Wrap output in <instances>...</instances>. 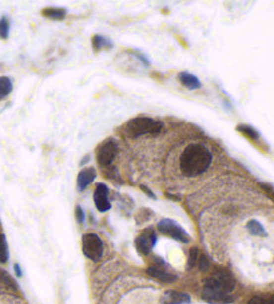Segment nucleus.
<instances>
[{
	"label": "nucleus",
	"mask_w": 274,
	"mask_h": 304,
	"mask_svg": "<svg viewBox=\"0 0 274 304\" xmlns=\"http://www.w3.org/2000/svg\"><path fill=\"white\" fill-rule=\"evenodd\" d=\"M0 282L3 283L5 287H8L9 290H12V291L19 290L18 284H16V282H15L12 277H11V275H9L7 271H4V269H1V268H0Z\"/></svg>",
	"instance_id": "obj_16"
},
{
	"label": "nucleus",
	"mask_w": 274,
	"mask_h": 304,
	"mask_svg": "<svg viewBox=\"0 0 274 304\" xmlns=\"http://www.w3.org/2000/svg\"><path fill=\"white\" fill-rule=\"evenodd\" d=\"M42 14L45 18L54 19V20H62L67 15V11L64 8H54V7H49L42 11Z\"/></svg>",
	"instance_id": "obj_13"
},
{
	"label": "nucleus",
	"mask_w": 274,
	"mask_h": 304,
	"mask_svg": "<svg viewBox=\"0 0 274 304\" xmlns=\"http://www.w3.org/2000/svg\"><path fill=\"white\" fill-rule=\"evenodd\" d=\"M162 122L155 121L149 117H137L126 125L127 134L133 137H139L143 134H157L162 130Z\"/></svg>",
	"instance_id": "obj_3"
},
{
	"label": "nucleus",
	"mask_w": 274,
	"mask_h": 304,
	"mask_svg": "<svg viewBox=\"0 0 274 304\" xmlns=\"http://www.w3.org/2000/svg\"><path fill=\"white\" fill-rule=\"evenodd\" d=\"M190 302V295L179 291H166L161 298L162 304H189Z\"/></svg>",
	"instance_id": "obj_9"
},
{
	"label": "nucleus",
	"mask_w": 274,
	"mask_h": 304,
	"mask_svg": "<svg viewBox=\"0 0 274 304\" xmlns=\"http://www.w3.org/2000/svg\"><path fill=\"white\" fill-rule=\"evenodd\" d=\"M212 153L202 143H190L182 152L179 158L181 172L187 177L205 173L212 164Z\"/></svg>",
	"instance_id": "obj_2"
},
{
	"label": "nucleus",
	"mask_w": 274,
	"mask_h": 304,
	"mask_svg": "<svg viewBox=\"0 0 274 304\" xmlns=\"http://www.w3.org/2000/svg\"><path fill=\"white\" fill-rule=\"evenodd\" d=\"M142 190H143V192L146 193L147 196H150V197H151V198H155V196H154V193L151 192L150 189H147V188H146V186H142Z\"/></svg>",
	"instance_id": "obj_27"
},
{
	"label": "nucleus",
	"mask_w": 274,
	"mask_h": 304,
	"mask_svg": "<svg viewBox=\"0 0 274 304\" xmlns=\"http://www.w3.org/2000/svg\"><path fill=\"white\" fill-rule=\"evenodd\" d=\"M198 257H199L198 248H197V246H193L190 249V252H189V259H187V265H186V268L187 269L194 268L195 264L198 261Z\"/></svg>",
	"instance_id": "obj_20"
},
{
	"label": "nucleus",
	"mask_w": 274,
	"mask_h": 304,
	"mask_svg": "<svg viewBox=\"0 0 274 304\" xmlns=\"http://www.w3.org/2000/svg\"><path fill=\"white\" fill-rule=\"evenodd\" d=\"M197 264H198L199 269H201L202 272H206V271H209V268H210V261H209V259L205 255H199Z\"/></svg>",
	"instance_id": "obj_22"
},
{
	"label": "nucleus",
	"mask_w": 274,
	"mask_h": 304,
	"mask_svg": "<svg viewBox=\"0 0 274 304\" xmlns=\"http://www.w3.org/2000/svg\"><path fill=\"white\" fill-rule=\"evenodd\" d=\"M82 250L87 259L99 261L103 256V242L95 233H84L82 236Z\"/></svg>",
	"instance_id": "obj_4"
},
{
	"label": "nucleus",
	"mask_w": 274,
	"mask_h": 304,
	"mask_svg": "<svg viewBox=\"0 0 274 304\" xmlns=\"http://www.w3.org/2000/svg\"><path fill=\"white\" fill-rule=\"evenodd\" d=\"M147 273L154 279H158L164 283H172L177 280V275L167 271V267H160V265H150L147 268Z\"/></svg>",
	"instance_id": "obj_10"
},
{
	"label": "nucleus",
	"mask_w": 274,
	"mask_h": 304,
	"mask_svg": "<svg viewBox=\"0 0 274 304\" xmlns=\"http://www.w3.org/2000/svg\"><path fill=\"white\" fill-rule=\"evenodd\" d=\"M248 304H268V302H266V298H264V296L256 295L249 299Z\"/></svg>",
	"instance_id": "obj_23"
},
{
	"label": "nucleus",
	"mask_w": 274,
	"mask_h": 304,
	"mask_svg": "<svg viewBox=\"0 0 274 304\" xmlns=\"http://www.w3.org/2000/svg\"><path fill=\"white\" fill-rule=\"evenodd\" d=\"M95 176H97V172H95V169L91 168V166L80 170L79 175H78V180H76L78 190L82 192V190H84L89 185H91V183L94 182V180H95Z\"/></svg>",
	"instance_id": "obj_11"
},
{
	"label": "nucleus",
	"mask_w": 274,
	"mask_h": 304,
	"mask_svg": "<svg viewBox=\"0 0 274 304\" xmlns=\"http://www.w3.org/2000/svg\"><path fill=\"white\" fill-rule=\"evenodd\" d=\"M93 47L95 50H101V49H111L112 47V42L110 39H107L105 36L101 35H95L93 36Z\"/></svg>",
	"instance_id": "obj_17"
},
{
	"label": "nucleus",
	"mask_w": 274,
	"mask_h": 304,
	"mask_svg": "<svg viewBox=\"0 0 274 304\" xmlns=\"http://www.w3.org/2000/svg\"><path fill=\"white\" fill-rule=\"evenodd\" d=\"M13 268H15V273H16V276H22L23 275V272H22V268H20V265H19V264H15V265H13Z\"/></svg>",
	"instance_id": "obj_26"
},
{
	"label": "nucleus",
	"mask_w": 274,
	"mask_h": 304,
	"mask_svg": "<svg viewBox=\"0 0 274 304\" xmlns=\"http://www.w3.org/2000/svg\"><path fill=\"white\" fill-rule=\"evenodd\" d=\"M13 89L12 81L8 76H0V101L11 94Z\"/></svg>",
	"instance_id": "obj_14"
},
{
	"label": "nucleus",
	"mask_w": 274,
	"mask_h": 304,
	"mask_svg": "<svg viewBox=\"0 0 274 304\" xmlns=\"http://www.w3.org/2000/svg\"><path fill=\"white\" fill-rule=\"evenodd\" d=\"M266 302H268V304H274V294L270 295L269 298H266Z\"/></svg>",
	"instance_id": "obj_28"
},
{
	"label": "nucleus",
	"mask_w": 274,
	"mask_h": 304,
	"mask_svg": "<svg viewBox=\"0 0 274 304\" xmlns=\"http://www.w3.org/2000/svg\"><path fill=\"white\" fill-rule=\"evenodd\" d=\"M75 216H76V220H78V223L79 224L84 223V212H83V209H82V206H79V205L76 206Z\"/></svg>",
	"instance_id": "obj_24"
},
{
	"label": "nucleus",
	"mask_w": 274,
	"mask_h": 304,
	"mask_svg": "<svg viewBox=\"0 0 274 304\" xmlns=\"http://www.w3.org/2000/svg\"><path fill=\"white\" fill-rule=\"evenodd\" d=\"M237 130H238V131H241L243 135L249 137L250 139H254V141H257V139L260 138V134H258V131H257L254 127H252V126L238 125V126H237Z\"/></svg>",
	"instance_id": "obj_19"
},
{
	"label": "nucleus",
	"mask_w": 274,
	"mask_h": 304,
	"mask_svg": "<svg viewBox=\"0 0 274 304\" xmlns=\"http://www.w3.org/2000/svg\"><path fill=\"white\" fill-rule=\"evenodd\" d=\"M157 243V235L153 229H146L145 232L141 233L135 239V248L143 256H147L150 253Z\"/></svg>",
	"instance_id": "obj_7"
},
{
	"label": "nucleus",
	"mask_w": 274,
	"mask_h": 304,
	"mask_svg": "<svg viewBox=\"0 0 274 304\" xmlns=\"http://www.w3.org/2000/svg\"><path fill=\"white\" fill-rule=\"evenodd\" d=\"M178 79L181 81V83L185 86L186 89L189 90H198L201 89V86H202L198 78L193 75V74H190V72H181V74L178 75Z\"/></svg>",
	"instance_id": "obj_12"
},
{
	"label": "nucleus",
	"mask_w": 274,
	"mask_h": 304,
	"mask_svg": "<svg viewBox=\"0 0 274 304\" xmlns=\"http://www.w3.org/2000/svg\"><path fill=\"white\" fill-rule=\"evenodd\" d=\"M246 229L249 232L254 235V236H266L265 228L262 227V224L257 220H250L248 224H246Z\"/></svg>",
	"instance_id": "obj_15"
},
{
	"label": "nucleus",
	"mask_w": 274,
	"mask_h": 304,
	"mask_svg": "<svg viewBox=\"0 0 274 304\" xmlns=\"http://www.w3.org/2000/svg\"><path fill=\"white\" fill-rule=\"evenodd\" d=\"M8 245L7 239L3 233H0V264H5L8 261Z\"/></svg>",
	"instance_id": "obj_18"
},
{
	"label": "nucleus",
	"mask_w": 274,
	"mask_h": 304,
	"mask_svg": "<svg viewBox=\"0 0 274 304\" xmlns=\"http://www.w3.org/2000/svg\"><path fill=\"white\" fill-rule=\"evenodd\" d=\"M235 290L234 276L226 269H217L204 280L202 298L214 304H227L234 300L231 295Z\"/></svg>",
	"instance_id": "obj_1"
},
{
	"label": "nucleus",
	"mask_w": 274,
	"mask_h": 304,
	"mask_svg": "<svg viewBox=\"0 0 274 304\" xmlns=\"http://www.w3.org/2000/svg\"><path fill=\"white\" fill-rule=\"evenodd\" d=\"M94 202L99 212H107L111 209V202L109 201V188L105 183H97L94 192Z\"/></svg>",
	"instance_id": "obj_8"
},
{
	"label": "nucleus",
	"mask_w": 274,
	"mask_h": 304,
	"mask_svg": "<svg viewBox=\"0 0 274 304\" xmlns=\"http://www.w3.org/2000/svg\"><path fill=\"white\" fill-rule=\"evenodd\" d=\"M135 55H137L138 58L141 59V62L143 63L145 66H149V64H150V62H149V59H147L146 57H145V55H143V54H139V53H135Z\"/></svg>",
	"instance_id": "obj_25"
},
{
	"label": "nucleus",
	"mask_w": 274,
	"mask_h": 304,
	"mask_svg": "<svg viewBox=\"0 0 274 304\" xmlns=\"http://www.w3.org/2000/svg\"><path fill=\"white\" fill-rule=\"evenodd\" d=\"M158 231L164 235L172 237L174 240L181 242L183 244H189L191 240V237L189 236V233L186 232L185 229L182 228L179 224H177L174 220L164 219L158 223Z\"/></svg>",
	"instance_id": "obj_5"
},
{
	"label": "nucleus",
	"mask_w": 274,
	"mask_h": 304,
	"mask_svg": "<svg viewBox=\"0 0 274 304\" xmlns=\"http://www.w3.org/2000/svg\"><path fill=\"white\" fill-rule=\"evenodd\" d=\"M118 154V143L114 139H107L99 145L97 150L98 164L102 166V169H110L115 157Z\"/></svg>",
	"instance_id": "obj_6"
},
{
	"label": "nucleus",
	"mask_w": 274,
	"mask_h": 304,
	"mask_svg": "<svg viewBox=\"0 0 274 304\" xmlns=\"http://www.w3.org/2000/svg\"><path fill=\"white\" fill-rule=\"evenodd\" d=\"M9 36V20L7 16H3L0 19V38L7 39Z\"/></svg>",
	"instance_id": "obj_21"
}]
</instances>
